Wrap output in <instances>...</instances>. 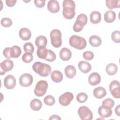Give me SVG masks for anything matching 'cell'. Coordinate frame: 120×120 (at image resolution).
<instances>
[{"instance_id": "cell-16", "label": "cell", "mask_w": 120, "mask_h": 120, "mask_svg": "<svg viewBox=\"0 0 120 120\" xmlns=\"http://www.w3.org/2000/svg\"><path fill=\"white\" fill-rule=\"evenodd\" d=\"M101 81V77L97 72L92 73L88 77L89 83L92 86L98 84Z\"/></svg>"}, {"instance_id": "cell-3", "label": "cell", "mask_w": 120, "mask_h": 120, "mask_svg": "<svg viewBox=\"0 0 120 120\" xmlns=\"http://www.w3.org/2000/svg\"><path fill=\"white\" fill-rule=\"evenodd\" d=\"M69 43L71 46L78 50H82L85 48L87 45L86 40L77 35L72 36L69 39Z\"/></svg>"}, {"instance_id": "cell-21", "label": "cell", "mask_w": 120, "mask_h": 120, "mask_svg": "<svg viewBox=\"0 0 120 120\" xmlns=\"http://www.w3.org/2000/svg\"><path fill=\"white\" fill-rule=\"evenodd\" d=\"M90 17V22L93 24L98 23L101 20V15L100 12L97 11L92 12Z\"/></svg>"}, {"instance_id": "cell-26", "label": "cell", "mask_w": 120, "mask_h": 120, "mask_svg": "<svg viewBox=\"0 0 120 120\" xmlns=\"http://www.w3.org/2000/svg\"><path fill=\"white\" fill-rule=\"evenodd\" d=\"M105 70L109 75H113L116 74L118 71V68L116 64L111 63L106 65Z\"/></svg>"}, {"instance_id": "cell-8", "label": "cell", "mask_w": 120, "mask_h": 120, "mask_svg": "<svg viewBox=\"0 0 120 120\" xmlns=\"http://www.w3.org/2000/svg\"><path fill=\"white\" fill-rule=\"evenodd\" d=\"M78 114L82 120H91L93 118L92 112L86 106H82L79 108Z\"/></svg>"}, {"instance_id": "cell-11", "label": "cell", "mask_w": 120, "mask_h": 120, "mask_svg": "<svg viewBox=\"0 0 120 120\" xmlns=\"http://www.w3.org/2000/svg\"><path fill=\"white\" fill-rule=\"evenodd\" d=\"M33 76L28 73H25L22 75L19 78L20 84L24 87L30 86L33 82Z\"/></svg>"}, {"instance_id": "cell-2", "label": "cell", "mask_w": 120, "mask_h": 120, "mask_svg": "<svg viewBox=\"0 0 120 120\" xmlns=\"http://www.w3.org/2000/svg\"><path fill=\"white\" fill-rule=\"evenodd\" d=\"M32 68L36 73L43 77L47 76L51 72V67L49 65L39 61L35 62Z\"/></svg>"}, {"instance_id": "cell-28", "label": "cell", "mask_w": 120, "mask_h": 120, "mask_svg": "<svg viewBox=\"0 0 120 120\" xmlns=\"http://www.w3.org/2000/svg\"><path fill=\"white\" fill-rule=\"evenodd\" d=\"M30 106L32 110L38 111H39L42 106L41 101L37 98L32 99L30 103Z\"/></svg>"}, {"instance_id": "cell-15", "label": "cell", "mask_w": 120, "mask_h": 120, "mask_svg": "<svg viewBox=\"0 0 120 120\" xmlns=\"http://www.w3.org/2000/svg\"><path fill=\"white\" fill-rule=\"evenodd\" d=\"M47 9L51 13H56L60 10V5L57 0H51L48 2Z\"/></svg>"}, {"instance_id": "cell-20", "label": "cell", "mask_w": 120, "mask_h": 120, "mask_svg": "<svg viewBox=\"0 0 120 120\" xmlns=\"http://www.w3.org/2000/svg\"><path fill=\"white\" fill-rule=\"evenodd\" d=\"M94 96L98 99H101L106 95V91L105 89L102 87H98L94 89L93 91Z\"/></svg>"}, {"instance_id": "cell-42", "label": "cell", "mask_w": 120, "mask_h": 120, "mask_svg": "<svg viewBox=\"0 0 120 120\" xmlns=\"http://www.w3.org/2000/svg\"><path fill=\"white\" fill-rule=\"evenodd\" d=\"M120 105H118L116 107H115V113L116 115H117L118 116H120Z\"/></svg>"}, {"instance_id": "cell-31", "label": "cell", "mask_w": 120, "mask_h": 120, "mask_svg": "<svg viewBox=\"0 0 120 120\" xmlns=\"http://www.w3.org/2000/svg\"><path fill=\"white\" fill-rule=\"evenodd\" d=\"M44 102L46 105L52 106L55 104V99L52 96L48 95L44 98Z\"/></svg>"}, {"instance_id": "cell-36", "label": "cell", "mask_w": 120, "mask_h": 120, "mask_svg": "<svg viewBox=\"0 0 120 120\" xmlns=\"http://www.w3.org/2000/svg\"><path fill=\"white\" fill-rule=\"evenodd\" d=\"M12 21L11 19L8 17H5L1 19L0 23L4 27H9L12 24Z\"/></svg>"}, {"instance_id": "cell-19", "label": "cell", "mask_w": 120, "mask_h": 120, "mask_svg": "<svg viewBox=\"0 0 120 120\" xmlns=\"http://www.w3.org/2000/svg\"><path fill=\"white\" fill-rule=\"evenodd\" d=\"M79 70L83 73H87L91 69V65L86 61H81L78 64Z\"/></svg>"}, {"instance_id": "cell-34", "label": "cell", "mask_w": 120, "mask_h": 120, "mask_svg": "<svg viewBox=\"0 0 120 120\" xmlns=\"http://www.w3.org/2000/svg\"><path fill=\"white\" fill-rule=\"evenodd\" d=\"M112 40L115 43H120V31L119 30L114 31L111 35Z\"/></svg>"}, {"instance_id": "cell-10", "label": "cell", "mask_w": 120, "mask_h": 120, "mask_svg": "<svg viewBox=\"0 0 120 120\" xmlns=\"http://www.w3.org/2000/svg\"><path fill=\"white\" fill-rule=\"evenodd\" d=\"M74 98L73 94L70 92H66L60 95L59 98L60 104L62 106H68Z\"/></svg>"}, {"instance_id": "cell-5", "label": "cell", "mask_w": 120, "mask_h": 120, "mask_svg": "<svg viewBox=\"0 0 120 120\" xmlns=\"http://www.w3.org/2000/svg\"><path fill=\"white\" fill-rule=\"evenodd\" d=\"M88 18L85 14H81L79 15L73 27L74 31L76 32H80L83 28L84 26L86 24Z\"/></svg>"}, {"instance_id": "cell-1", "label": "cell", "mask_w": 120, "mask_h": 120, "mask_svg": "<svg viewBox=\"0 0 120 120\" xmlns=\"http://www.w3.org/2000/svg\"><path fill=\"white\" fill-rule=\"evenodd\" d=\"M62 15L67 19L70 20L74 18L75 15V2L72 0H64L63 1Z\"/></svg>"}, {"instance_id": "cell-39", "label": "cell", "mask_w": 120, "mask_h": 120, "mask_svg": "<svg viewBox=\"0 0 120 120\" xmlns=\"http://www.w3.org/2000/svg\"><path fill=\"white\" fill-rule=\"evenodd\" d=\"M102 104L103 105L108 106L111 108L113 107L114 105V101L110 98H107L103 101Z\"/></svg>"}, {"instance_id": "cell-17", "label": "cell", "mask_w": 120, "mask_h": 120, "mask_svg": "<svg viewBox=\"0 0 120 120\" xmlns=\"http://www.w3.org/2000/svg\"><path fill=\"white\" fill-rule=\"evenodd\" d=\"M59 56L61 60L63 61H68L71 59L72 53L69 49L66 47H63L60 50Z\"/></svg>"}, {"instance_id": "cell-24", "label": "cell", "mask_w": 120, "mask_h": 120, "mask_svg": "<svg viewBox=\"0 0 120 120\" xmlns=\"http://www.w3.org/2000/svg\"><path fill=\"white\" fill-rule=\"evenodd\" d=\"M89 43L93 47H98L102 43V40L97 35H92L89 38Z\"/></svg>"}, {"instance_id": "cell-9", "label": "cell", "mask_w": 120, "mask_h": 120, "mask_svg": "<svg viewBox=\"0 0 120 120\" xmlns=\"http://www.w3.org/2000/svg\"><path fill=\"white\" fill-rule=\"evenodd\" d=\"M109 90L112 95L116 98H120V87L119 82L117 80H113L109 85Z\"/></svg>"}, {"instance_id": "cell-43", "label": "cell", "mask_w": 120, "mask_h": 120, "mask_svg": "<svg viewBox=\"0 0 120 120\" xmlns=\"http://www.w3.org/2000/svg\"><path fill=\"white\" fill-rule=\"evenodd\" d=\"M49 120H60L61 118L57 115H53L52 116H51L49 119Z\"/></svg>"}, {"instance_id": "cell-22", "label": "cell", "mask_w": 120, "mask_h": 120, "mask_svg": "<svg viewBox=\"0 0 120 120\" xmlns=\"http://www.w3.org/2000/svg\"><path fill=\"white\" fill-rule=\"evenodd\" d=\"M65 74L66 76L68 78H73L76 75V70L74 66L68 65L65 68Z\"/></svg>"}, {"instance_id": "cell-29", "label": "cell", "mask_w": 120, "mask_h": 120, "mask_svg": "<svg viewBox=\"0 0 120 120\" xmlns=\"http://www.w3.org/2000/svg\"><path fill=\"white\" fill-rule=\"evenodd\" d=\"M47 54L48 49L45 46H41L38 48L37 51V55L39 58L45 60Z\"/></svg>"}, {"instance_id": "cell-25", "label": "cell", "mask_w": 120, "mask_h": 120, "mask_svg": "<svg viewBox=\"0 0 120 120\" xmlns=\"http://www.w3.org/2000/svg\"><path fill=\"white\" fill-rule=\"evenodd\" d=\"M51 77L54 82H60L63 79V75L60 71L54 70L51 73Z\"/></svg>"}, {"instance_id": "cell-41", "label": "cell", "mask_w": 120, "mask_h": 120, "mask_svg": "<svg viewBox=\"0 0 120 120\" xmlns=\"http://www.w3.org/2000/svg\"><path fill=\"white\" fill-rule=\"evenodd\" d=\"M17 0H6V5L9 7H12L15 5Z\"/></svg>"}, {"instance_id": "cell-18", "label": "cell", "mask_w": 120, "mask_h": 120, "mask_svg": "<svg viewBox=\"0 0 120 120\" xmlns=\"http://www.w3.org/2000/svg\"><path fill=\"white\" fill-rule=\"evenodd\" d=\"M20 38L23 40H29L31 36L30 30L26 28H22L20 29L19 32Z\"/></svg>"}, {"instance_id": "cell-35", "label": "cell", "mask_w": 120, "mask_h": 120, "mask_svg": "<svg viewBox=\"0 0 120 120\" xmlns=\"http://www.w3.org/2000/svg\"><path fill=\"white\" fill-rule=\"evenodd\" d=\"M88 99V95L84 92H81L77 94L76 96L77 101L81 103L85 102Z\"/></svg>"}, {"instance_id": "cell-33", "label": "cell", "mask_w": 120, "mask_h": 120, "mask_svg": "<svg viewBox=\"0 0 120 120\" xmlns=\"http://www.w3.org/2000/svg\"><path fill=\"white\" fill-rule=\"evenodd\" d=\"M24 51L25 52H29L33 53L34 51V47L32 43L30 42H27L23 45Z\"/></svg>"}, {"instance_id": "cell-38", "label": "cell", "mask_w": 120, "mask_h": 120, "mask_svg": "<svg viewBox=\"0 0 120 120\" xmlns=\"http://www.w3.org/2000/svg\"><path fill=\"white\" fill-rule=\"evenodd\" d=\"M82 56L85 60H91L94 58V55L92 52L90 51H87L84 52L83 53Z\"/></svg>"}, {"instance_id": "cell-12", "label": "cell", "mask_w": 120, "mask_h": 120, "mask_svg": "<svg viewBox=\"0 0 120 120\" xmlns=\"http://www.w3.org/2000/svg\"><path fill=\"white\" fill-rule=\"evenodd\" d=\"M14 67L13 62L10 60L6 59L0 64V74L4 75L6 72H8L12 69Z\"/></svg>"}, {"instance_id": "cell-13", "label": "cell", "mask_w": 120, "mask_h": 120, "mask_svg": "<svg viewBox=\"0 0 120 120\" xmlns=\"http://www.w3.org/2000/svg\"><path fill=\"white\" fill-rule=\"evenodd\" d=\"M4 86L8 89H14L16 85V79L12 75H9L6 76L4 80Z\"/></svg>"}, {"instance_id": "cell-32", "label": "cell", "mask_w": 120, "mask_h": 120, "mask_svg": "<svg viewBox=\"0 0 120 120\" xmlns=\"http://www.w3.org/2000/svg\"><path fill=\"white\" fill-rule=\"evenodd\" d=\"M33 59V57L32 54L29 52L24 53L22 57V61L26 63H29L31 62L32 61Z\"/></svg>"}, {"instance_id": "cell-7", "label": "cell", "mask_w": 120, "mask_h": 120, "mask_svg": "<svg viewBox=\"0 0 120 120\" xmlns=\"http://www.w3.org/2000/svg\"><path fill=\"white\" fill-rule=\"evenodd\" d=\"M48 86V83L46 81L40 80L38 81L34 89L35 95L38 97L43 96L46 92Z\"/></svg>"}, {"instance_id": "cell-40", "label": "cell", "mask_w": 120, "mask_h": 120, "mask_svg": "<svg viewBox=\"0 0 120 120\" xmlns=\"http://www.w3.org/2000/svg\"><path fill=\"white\" fill-rule=\"evenodd\" d=\"M45 0H35L34 3L36 7L39 8H42L45 5Z\"/></svg>"}, {"instance_id": "cell-6", "label": "cell", "mask_w": 120, "mask_h": 120, "mask_svg": "<svg viewBox=\"0 0 120 120\" xmlns=\"http://www.w3.org/2000/svg\"><path fill=\"white\" fill-rule=\"evenodd\" d=\"M51 42L52 45L55 48H59L62 45L61 33L58 29L52 30L50 34Z\"/></svg>"}, {"instance_id": "cell-23", "label": "cell", "mask_w": 120, "mask_h": 120, "mask_svg": "<svg viewBox=\"0 0 120 120\" xmlns=\"http://www.w3.org/2000/svg\"><path fill=\"white\" fill-rule=\"evenodd\" d=\"M116 18V14L112 10L107 11L104 14V20L107 23L112 22Z\"/></svg>"}, {"instance_id": "cell-30", "label": "cell", "mask_w": 120, "mask_h": 120, "mask_svg": "<svg viewBox=\"0 0 120 120\" xmlns=\"http://www.w3.org/2000/svg\"><path fill=\"white\" fill-rule=\"evenodd\" d=\"M105 3L107 7L110 9L119 8L120 7V1L119 0H107Z\"/></svg>"}, {"instance_id": "cell-27", "label": "cell", "mask_w": 120, "mask_h": 120, "mask_svg": "<svg viewBox=\"0 0 120 120\" xmlns=\"http://www.w3.org/2000/svg\"><path fill=\"white\" fill-rule=\"evenodd\" d=\"M47 43L46 38L43 35L38 37L35 40V45L38 48L41 46H46Z\"/></svg>"}, {"instance_id": "cell-14", "label": "cell", "mask_w": 120, "mask_h": 120, "mask_svg": "<svg viewBox=\"0 0 120 120\" xmlns=\"http://www.w3.org/2000/svg\"><path fill=\"white\" fill-rule=\"evenodd\" d=\"M98 112L101 117L103 118H108L111 116L112 110L109 107L102 105L98 108Z\"/></svg>"}, {"instance_id": "cell-4", "label": "cell", "mask_w": 120, "mask_h": 120, "mask_svg": "<svg viewBox=\"0 0 120 120\" xmlns=\"http://www.w3.org/2000/svg\"><path fill=\"white\" fill-rule=\"evenodd\" d=\"M21 48L17 45H14L12 47H6L3 51L4 56L7 59L11 58H17L21 54Z\"/></svg>"}, {"instance_id": "cell-37", "label": "cell", "mask_w": 120, "mask_h": 120, "mask_svg": "<svg viewBox=\"0 0 120 120\" xmlns=\"http://www.w3.org/2000/svg\"><path fill=\"white\" fill-rule=\"evenodd\" d=\"M56 56L55 53L51 50H48V54L46 58L45 59V60L47 61L52 62L56 60Z\"/></svg>"}]
</instances>
